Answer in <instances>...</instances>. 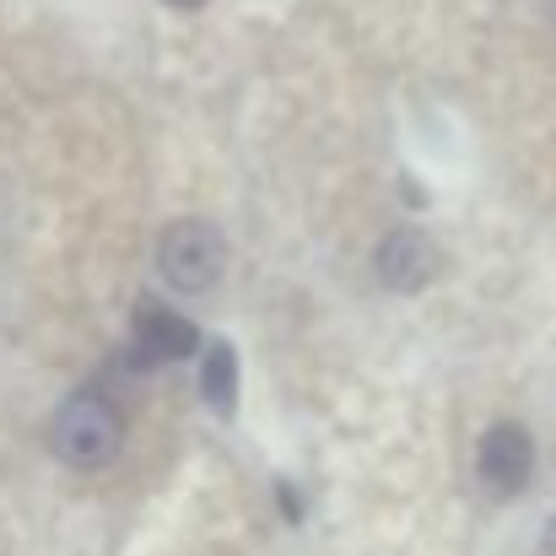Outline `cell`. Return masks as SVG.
Listing matches in <instances>:
<instances>
[{
    "instance_id": "1",
    "label": "cell",
    "mask_w": 556,
    "mask_h": 556,
    "mask_svg": "<svg viewBox=\"0 0 556 556\" xmlns=\"http://www.w3.org/2000/svg\"><path fill=\"white\" fill-rule=\"evenodd\" d=\"M49 438H54V454H60L65 465L92 470V465H109V459L119 454V443H125V416H119V405H114L109 394L87 389V394H71V400L54 410Z\"/></svg>"
},
{
    "instance_id": "2",
    "label": "cell",
    "mask_w": 556,
    "mask_h": 556,
    "mask_svg": "<svg viewBox=\"0 0 556 556\" xmlns=\"http://www.w3.org/2000/svg\"><path fill=\"white\" fill-rule=\"evenodd\" d=\"M222 265H227V243H222V232H216L211 222H174V227L163 232V243H157V270H163V281L179 287V292L216 287Z\"/></svg>"
},
{
    "instance_id": "3",
    "label": "cell",
    "mask_w": 556,
    "mask_h": 556,
    "mask_svg": "<svg viewBox=\"0 0 556 556\" xmlns=\"http://www.w3.org/2000/svg\"><path fill=\"white\" fill-rule=\"evenodd\" d=\"M476 470H481V481H486L497 497H514V492L530 481V470H535V443H530V432H525L519 421H497V427L481 438V448H476Z\"/></svg>"
},
{
    "instance_id": "4",
    "label": "cell",
    "mask_w": 556,
    "mask_h": 556,
    "mask_svg": "<svg viewBox=\"0 0 556 556\" xmlns=\"http://www.w3.org/2000/svg\"><path fill=\"white\" fill-rule=\"evenodd\" d=\"M194 352V325L185 314L163 308V303H141L136 308V325H130V357L141 368H163V363H179Z\"/></svg>"
},
{
    "instance_id": "5",
    "label": "cell",
    "mask_w": 556,
    "mask_h": 556,
    "mask_svg": "<svg viewBox=\"0 0 556 556\" xmlns=\"http://www.w3.org/2000/svg\"><path fill=\"white\" fill-rule=\"evenodd\" d=\"M432 270H438V249L427 243V232L400 227L378 243V281L389 292H416L421 281H432Z\"/></svg>"
},
{
    "instance_id": "6",
    "label": "cell",
    "mask_w": 556,
    "mask_h": 556,
    "mask_svg": "<svg viewBox=\"0 0 556 556\" xmlns=\"http://www.w3.org/2000/svg\"><path fill=\"white\" fill-rule=\"evenodd\" d=\"M200 394L211 410H232V394H238V357L232 346H211L205 363H200Z\"/></svg>"
},
{
    "instance_id": "7",
    "label": "cell",
    "mask_w": 556,
    "mask_h": 556,
    "mask_svg": "<svg viewBox=\"0 0 556 556\" xmlns=\"http://www.w3.org/2000/svg\"><path fill=\"white\" fill-rule=\"evenodd\" d=\"M168 5H179V11H194V5H205V0H168Z\"/></svg>"
},
{
    "instance_id": "8",
    "label": "cell",
    "mask_w": 556,
    "mask_h": 556,
    "mask_svg": "<svg viewBox=\"0 0 556 556\" xmlns=\"http://www.w3.org/2000/svg\"><path fill=\"white\" fill-rule=\"evenodd\" d=\"M546 552L556 556V519H552V530H546Z\"/></svg>"
},
{
    "instance_id": "9",
    "label": "cell",
    "mask_w": 556,
    "mask_h": 556,
    "mask_svg": "<svg viewBox=\"0 0 556 556\" xmlns=\"http://www.w3.org/2000/svg\"><path fill=\"white\" fill-rule=\"evenodd\" d=\"M552 11H556V0H552Z\"/></svg>"
}]
</instances>
